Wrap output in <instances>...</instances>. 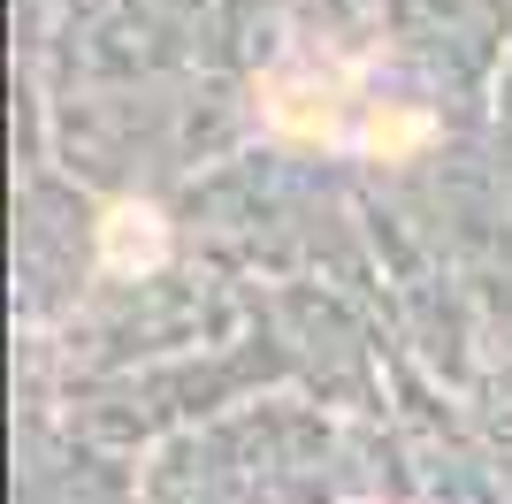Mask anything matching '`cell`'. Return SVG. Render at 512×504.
I'll use <instances>...</instances> for the list:
<instances>
[{
	"label": "cell",
	"mask_w": 512,
	"mask_h": 504,
	"mask_svg": "<svg viewBox=\"0 0 512 504\" xmlns=\"http://www.w3.org/2000/svg\"><path fill=\"white\" fill-rule=\"evenodd\" d=\"M360 100V77L352 69H329V62H291L260 84V115L276 138H299V146H360V123H367Z\"/></svg>",
	"instance_id": "cell-1"
},
{
	"label": "cell",
	"mask_w": 512,
	"mask_h": 504,
	"mask_svg": "<svg viewBox=\"0 0 512 504\" xmlns=\"http://www.w3.org/2000/svg\"><path fill=\"white\" fill-rule=\"evenodd\" d=\"M169 260V222L146 199H115L100 214V268L107 275H153Z\"/></svg>",
	"instance_id": "cell-2"
},
{
	"label": "cell",
	"mask_w": 512,
	"mask_h": 504,
	"mask_svg": "<svg viewBox=\"0 0 512 504\" xmlns=\"http://www.w3.org/2000/svg\"><path fill=\"white\" fill-rule=\"evenodd\" d=\"M428 138H436V123L421 107H390V100H375L360 123V153H375V161H413Z\"/></svg>",
	"instance_id": "cell-3"
}]
</instances>
